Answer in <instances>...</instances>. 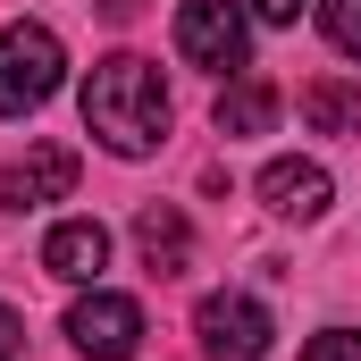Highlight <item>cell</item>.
Wrapping results in <instances>:
<instances>
[{"label": "cell", "instance_id": "obj_1", "mask_svg": "<svg viewBox=\"0 0 361 361\" xmlns=\"http://www.w3.org/2000/svg\"><path fill=\"white\" fill-rule=\"evenodd\" d=\"M85 135H101L118 160L160 152L169 143V85H160V68L135 59V51H109L85 76Z\"/></svg>", "mask_w": 361, "mask_h": 361}, {"label": "cell", "instance_id": "obj_13", "mask_svg": "<svg viewBox=\"0 0 361 361\" xmlns=\"http://www.w3.org/2000/svg\"><path fill=\"white\" fill-rule=\"evenodd\" d=\"M302 361H361V336L353 328H319V336L302 345Z\"/></svg>", "mask_w": 361, "mask_h": 361}, {"label": "cell", "instance_id": "obj_3", "mask_svg": "<svg viewBox=\"0 0 361 361\" xmlns=\"http://www.w3.org/2000/svg\"><path fill=\"white\" fill-rule=\"evenodd\" d=\"M68 345L92 353V361H135V353H143V302H135V294L92 286L85 302L68 311Z\"/></svg>", "mask_w": 361, "mask_h": 361}, {"label": "cell", "instance_id": "obj_2", "mask_svg": "<svg viewBox=\"0 0 361 361\" xmlns=\"http://www.w3.org/2000/svg\"><path fill=\"white\" fill-rule=\"evenodd\" d=\"M59 85H68V51H59V34L34 25V17L0 25V118H34Z\"/></svg>", "mask_w": 361, "mask_h": 361}, {"label": "cell", "instance_id": "obj_14", "mask_svg": "<svg viewBox=\"0 0 361 361\" xmlns=\"http://www.w3.org/2000/svg\"><path fill=\"white\" fill-rule=\"evenodd\" d=\"M244 8H252V17H261V25H294V17H302V8H311V0H244Z\"/></svg>", "mask_w": 361, "mask_h": 361}, {"label": "cell", "instance_id": "obj_10", "mask_svg": "<svg viewBox=\"0 0 361 361\" xmlns=\"http://www.w3.org/2000/svg\"><path fill=\"white\" fill-rule=\"evenodd\" d=\"M210 118H219V135H269V126H277V85H269V76H244V85L219 92Z\"/></svg>", "mask_w": 361, "mask_h": 361}, {"label": "cell", "instance_id": "obj_12", "mask_svg": "<svg viewBox=\"0 0 361 361\" xmlns=\"http://www.w3.org/2000/svg\"><path fill=\"white\" fill-rule=\"evenodd\" d=\"M319 25L345 59H361V0H319Z\"/></svg>", "mask_w": 361, "mask_h": 361}, {"label": "cell", "instance_id": "obj_9", "mask_svg": "<svg viewBox=\"0 0 361 361\" xmlns=\"http://www.w3.org/2000/svg\"><path fill=\"white\" fill-rule=\"evenodd\" d=\"M135 252H143L152 277H177L185 261H193V227H185L177 202H143V210H135Z\"/></svg>", "mask_w": 361, "mask_h": 361}, {"label": "cell", "instance_id": "obj_8", "mask_svg": "<svg viewBox=\"0 0 361 361\" xmlns=\"http://www.w3.org/2000/svg\"><path fill=\"white\" fill-rule=\"evenodd\" d=\"M328 193H336V185H328L319 160H269V169H261V210H269V219H319Z\"/></svg>", "mask_w": 361, "mask_h": 361}, {"label": "cell", "instance_id": "obj_4", "mask_svg": "<svg viewBox=\"0 0 361 361\" xmlns=\"http://www.w3.org/2000/svg\"><path fill=\"white\" fill-rule=\"evenodd\" d=\"M193 336H202V361H261L277 328H269V311L252 294H202Z\"/></svg>", "mask_w": 361, "mask_h": 361}, {"label": "cell", "instance_id": "obj_7", "mask_svg": "<svg viewBox=\"0 0 361 361\" xmlns=\"http://www.w3.org/2000/svg\"><path fill=\"white\" fill-rule=\"evenodd\" d=\"M42 269L59 277V286H101V269H109V227L101 219H59L42 235Z\"/></svg>", "mask_w": 361, "mask_h": 361}, {"label": "cell", "instance_id": "obj_6", "mask_svg": "<svg viewBox=\"0 0 361 361\" xmlns=\"http://www.w3.org/2000/svg\"><path fill=\"white\" fill-rule=\"evenodd\" d=\"M76 169H85V160H76L68 143H34L25 160H8V169H0V202H8V210L68 202V193H76Z\"/></svg>", "mask_w": 361, "mask_h": 361}, {"label": "cell", "instance_id": "obj_15", "mask_svg": "<svg viewBox=\"0 0 361 361\" xmlns=\"http://www.w3.org/2000/svg\"><path fill=\"white\" fill-rule=\"evenodd\" d=\"M17 353H25V319L0 302V361H17Z\"/></svg>", "mask_w": 361, "mask_h": 361}, {"label": "cell", "instance_id": "obj_5", "mask_svg": "<svg viewBox=\"0 0 361 361\" xmlns=\"http://www.w3.org/2000/svg\"><path fill=\"white\" fill-rule=\"evenodd\" d=\"M177 51L193 59V68H210V76L244 68V51H252L244 8H235V0H185L177 8Z\"/></svg>", "mask_w": 361, "mask_h": 361}, {"label": "cell", "instance_id": "obj_11", "mask_svg": "<svg viewBox=\"0 0 361 361\" xmlns=\"http://www.w3.org/2000/svg\"><path fill=\"white\" fill-rule=\"evenodd\" d=\"M302 118L311 135H361V85H336V76L302 85Z\"/></svg>", "mask_w": 361, "mask_h": 361}]
</instances>
